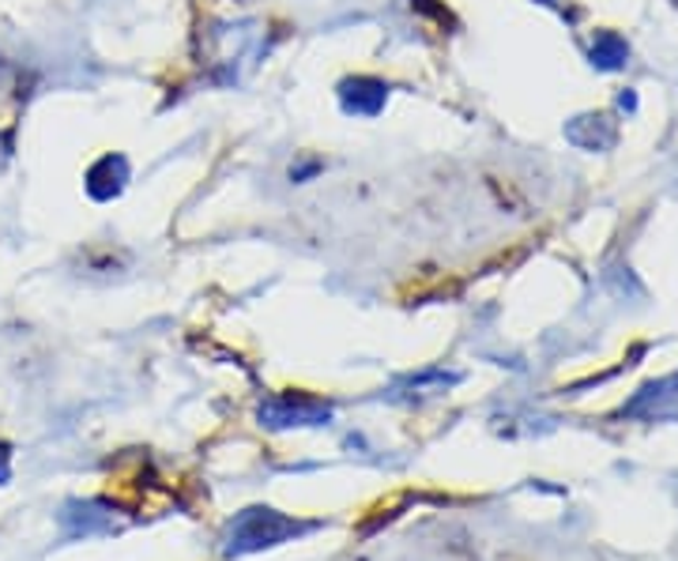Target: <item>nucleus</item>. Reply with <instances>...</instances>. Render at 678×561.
Returning a JSON list of instances; mask_svg holds the SVG:
<instances>
[{
    "mask_svg": "<svg viewBox=\"0 0 678 561\" xmlns=\"http://www.w3.org/2000/svg\"><path fill=\"white\" fill-rule=\"evenodd\" d=\"M302 524H294L291 517L275 509H245L234 517L231 536H226V554H253V550L275 547L283 539L298 536Z\"/></svg>",
    "mask_w": 678,
    "mask_h": 561,
    "instance_id": "f257e3e1",
    "label": "nucleus"
},
{
    "mask_svg": "<svg viewBox=\"0 0 678 561\" xmlns=\"http://www.w3.org/2000/svg\"><path fill=\"white\" fill-rule=\"evenodd\" d=\"M332 418V407L324 399L305 392H283L261 404V422L272 430H291V426H324Z\"/></svg>",
    "mask_w": 678,
    "mask_h": 561,
    "instance_id": "f03ea898",
    "label": "nucleus"
},
{
    "mask_svg": "<svg viewBox=\"0 0 678 561\" xmlns=\"http://www.w3.org/2000/svg\"><path fill=\"white\" fill-rule=\"evenodd\" d=\"M388 88L374 75H351V80L340 83V106L351 118H377L385 110Z\"/></svg>",
    "mask_w": 678,
    "mask_h": 561,
    "instance_id": "7ed1b4c3",
    "label": "nucleus"
},
{
    "mask_svg": "<svg viewBox=\"0 0 678 561\" xmlns=\"http://www.w3.org/2000/svg\"><path fill=\"white\" fill-rule=\"evenodd\" d=\"M129 182V163L121 155H107L99 166H91L88 174V193L94 200H113L121 196V188Z\"/></svg>",
    "mask_w": 678,
    "mask_h": 561,
    "instance_id": "20e7f679",
    "label": "nucleus"
},
{
    "mask_svg": "<svg viewBox=\"0 0 678 561\" xmlns=\"http://www.w3.org/2000/svg\"><path fill=\"white\" fill-rule=\"evenodd\" d=\"M569 140L585 151H599L615 144V125L607 118H577L569 125Z\"/></svg>",
    "mask_w": 678,
    "mask_h": 561,
    "instance_id": "39448f33",
    "label": "nucleus"
},
{
    "mask_svg": "<svg viewBox=\"0 0 678 561\" xmlns=\"http://www.w3.org/2000/svg\"><path fill=\"white\" fill-rule=\"evenodd\" d=\"M626 57H629V50H626V42L618 34H599L596 45H591V64H596V69H604V72L623 69Z\"/></svg>",
    "mask_w": 678,
    "mask_h": 561,
    "instance_id": "423d86ee",
    "label": "nucleus"
},
{
    "mask_svg": "<svg viewBox=\"0 0 678 561\" xmlns=\"http://www.w3.org/2000/svg\"><path fill=\"white\" fill-rule=\"evenodd\" d=\"M12 479V452H8V445H0V487Z\"/></svg>",
    "mask_w": 678,
    "mask_h": 561,
    "instance_id": "0eeeda50",
    "label": "nucleus"
}]
</instances>
